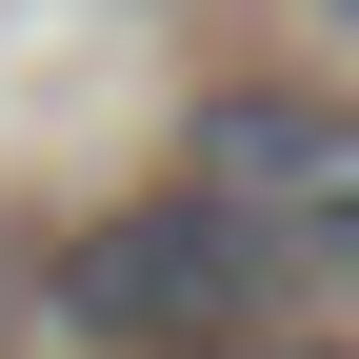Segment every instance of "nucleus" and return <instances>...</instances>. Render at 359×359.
Segmentation results:
<instances>
[{"mask_svg":"<svg viewBox=\"0 0 359 359\" xmlns=\"http://www.w3.org/2000/svg\"><path fill=\"white\" fill-rule=\"evenodd\" d=\"M259 299H280V259L219 200H140V219H80V259L40 280V320L80 359H200V339H259Z\"/></svg>","mask_w":359,"mask_h":359,"instance_id":"1","label":"nucleus"},{"mask_svg":"<svg viewBox=\"0 0 359 359\" xmlns=\"http://www.w3.org/2000/svg\"><path fill=\"white\" fill-rule=\"evenodd\" d=\"M180 200H219L259 259H359V100H200L180 140Z\"/></svg>","mask_w":359,"mask_h":359,"instance_id":"2","label":"nucleus"},{"mask_svg":"<svg viewBox=\"0 0 359 359\" xmlns=\"http://www.w3.org/2000/svg\"><path fill=\"white\" fill-rule=\"evenodd\" d=\"M200 359H339V339H200Z\"/></svg>","mask_w":359,"mask_h":359,"instance_id":"3","label":"nucleus"},{"mask_svg":"<svg viewBox=\"0 0 359 359\" xmlns=\"http://www.w3.org/2000/svg\"><path fill=\"white\" fill-rule=\"evenodd\" d=\"M320 20H339V40H359V0H320Z\"/></svg>","mask_w":359,"mask_h":359,"instance_id":"4","label":"nucleus"}]
</instances>
